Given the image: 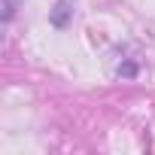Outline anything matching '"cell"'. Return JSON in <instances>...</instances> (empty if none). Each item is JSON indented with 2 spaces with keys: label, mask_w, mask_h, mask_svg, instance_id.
<instances>
[{
  "label": "cell",
  "mask_w": 155,
  "mask_h": 155,
  "mask_svg": "<svg viewBox=\"0 0 155 155\" xmlns=\"http://www.w3.org/2000/svg\"><path fill=\"white\" fill-rule=\"evenodd\" d=\"M18 3H21V0H3V21H9V18L15 15Z\"/></svg>",
  "instance_id": "6da1fadb"
}]
</instances>
